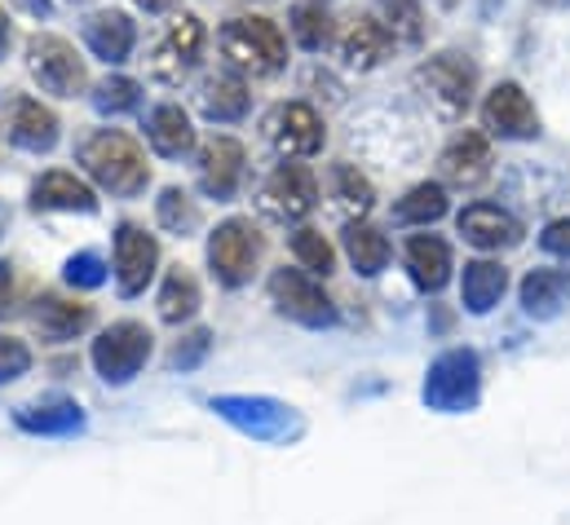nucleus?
Wrapping results in <instances>:
<instances>
[{
	"instance_id": "f257e3e1",
	"label": "nucleus",
	"mask_w": 570,
	"mask_h": 525,
	"mask_svg": "<svg viewBox=\"0 0 570 525\" xmlns=\"http://www.w3.org/2000/svg\"><path fill=\"white\" fill-rule=\"evenodd\" d=\"M80 164H85V172H89L102 190L125 195V199H129V195H142L146 181H150V164H146L142 146L120 129L94 132V137L80 146Z\"/></svg>"
},
{
	"instance_id": "f03ea898",
	"label": "nucleus",
	"mask_w": 570,
	"mask_h": 525,
	"mask_svg": "<svg viewBox=\"0 0 570 525\" xmlns=\"http://www.w3.org/2000/svg\"><path fill=\"white\" fill-rule=\"evenodd\" d=\"M222 53L239 76H257L262 80V76H275L287 62V40L271 18L244 13V18H230L222 27Z\"/></svg>"
},
{
	"instance_id": "7ed1b4c3",
	"label": "nucleus",
	"mask_w": 570,
	"mask_h": 525,
	"mask_svg": "<svg viewBox=\"0 0 570 525\" xmlns=\"http://www.w3.org/2000/svg\"><path fill=\"white\" fill-rule=\"evenodd\" d=\"M473 85H478V71L460 53H438V58L416 67V89L425 93V102L442 120H460L469 111Z\"/></svg>"
},
{
	"instance_id": "20e7f679",
	"label": "nucleus",
	"mask_w": 570,
	"mask_h": 525,
	"mask_svg": "<svg viewBox=\"0 0 570 525\" xmlns=\"http://www.w3.org/2000/svg\"><path fill=\"white\" fill-rule=\"evenodd\" d=\"M257 261H262V235H257L253 221L230 217V221H222L213 230V239H208V265H213V274H217L222 287H244L253 278Z\"/></svg>"
},
{
	"instance_id": "39448f33",
	"label": "nucleus",
	"mask_w": 570,
	"mask_h": 525,
	"mask_svg": "<svg viewBox=\"0 0 570 525\" xmlns=\"http://www.w3.org/2000/svg\"><path fill=\"white\" fill-rule=\"evenodd\" d=\"M271 296H275V309L292 323H301V327H332L336 323V305L323 291L318 274H309V269H287V265L275 269L271 274Z\"/></svg>"
},
{
	"instance_id": "423d86ee",
	"label": "nucleus",
	"mask_w": 570,
	"mask_h": 525,
	"mask_svg": "<svg viewBox=\"0 0 570 525\" xmlns=\"http://www.w3.org/2000/svg\"><path fill=\"white\" fill-rule=\"evenodd\" d=\"M150 358V331L142 323H111L94 340V367L107 385H129Z\"/></svg>"
},
{
	"instance_id": "0eeeda50",
	"label": "nucleus",
	"mask_w": 570,
	"mask_h": 525,
	"mask_svg": "<svg viewBox=\"0 0 570 525\" xmlns=\"http://www.w3.org/2000/svg\"><path fill=\"white\" fill-rule=\"evenodd\" d=\"M27 67L36 85L53 98H76L85 89V62L62 36H31L27 40Z\"/></svg>"
},
{
	"instance_id": "6e6552de",
	"label": "nucleus",
	"mask_w": 570,
	"mask_h": 525,
	"mask_svg": "<svg viewBox=\"0 0 570 525\" xmlns=\"http://www.w3.org/2000/svg\"><path fill=\"white\" fill-rule=\"evenodd\" d=\"M314 199H318V181H314V172H309L305 164H279V168L266 177L257 208H262L271 221L287 226V221L309 217Z\"/></svg>"
},
{
	"instance_id": "1a4fd4ad",
	"label": "nucleus",
	"mask_w": 570,
	"mask_h": 525,
	"mask_svg": "<svg viewBox=\"0 0 570 525\" xmlns=\"http://www.w3.org/2000/svg\"><path fill=\"white\" fill-rule=\"evenodd\" d=\"M425 402L433 410H464L478 402V358L469 349H446L425 380Z\"/></svg>"
},
{
	"instance_id": "9d476101",
	"label": "nucleus",
	"mask_w": 570,
	"mask_h": 525,
	"mask_svg": "<svg viewBox=\"0 0 570 525\" xmlns=\"http://www.w3.org/2000/svg\"><path fill=\"white\" fill-rule=\"evenodd\" d=\"M199 53H204V22L195 13H181L159 36L155 58H150V76L164 85H181L190 76V67L199 62Z\"/></svg>"
},
{
	"instance_id": "9b49d317",
	"label": "nucleus",
	"mask_w": 570,
	"mask_h": 525,
	"mask_svg": "<svg viewBox=\"0 0 570 525\" xmlns=\"http://www.w3.org/2000/svg\"><path fill=\"white\" fill-rule=\"evenodd\" d=\"M394 49V36L381 18L372 13H350L341 27H336V58L350 67V71H372L390 58Z\"/></svg>"
},
{
	"instance_id": "f8f14e48",
	"label": "nucleus",
	"mask_w": 570,
	"mask_h": 525,
	"mask_svg": "<svg viewBox=\"0 0 570 525\" xmlns=\"http://www.w3.org/2000/svg\"><path fill=\"white\" fill-rule=\"evenodd\" d=\"M482 125L495 132V137L527 141V137L540 132V116H535L531 98L522 93V85L504 80V85H495V89L487 93V102H482Z\"/></svg>"
},
{
	"instance_id": "ddd939ff",
	"label": "nucleus",
	"mask_w": 570,
	"mask_h": 525,
	"mask_svg": "<svg viewBox=\"0 0 570 525\" xmlns=\"http://www.w3.org/2000/svg\"><path fill=\"white\" fill-rule=\"evenodd\" d=\"M266 137L275 141V150L287 159H301V155H314L323 150V120L314 107L305 102H284L266 116Z\"/></svg>"
},
{
	"instance_id": "4468645a",
	"label": "nucleus",
	"mask_w": 570,
	"mask_h": 525,
	"mask_svg": "<svg viewBox=\"0 0 570 525\" xmlns=\"http://www.w3.org/2000/svg\"><path fill=\"white\" fill-rule=\"evenodd\" d=\"M155 265H159L155 235H146L138 226H120L116 230V283H120V291L125 296L146 291V283L155 278Z\"/></svg>"
},
{
	"instance_id": "2eb2a0df",
	"label": "nucleus",
	"mask_w": 570,
	"mask_h": 525,
	"mask_svg": "<svg viewBox=\"0 0 570 525\" xmlns=\"http://www.w3.org/2000/svg\"><path fill=\"white\" fill-rule=\"evenodd\" d=\"M455 226H460V235H464L473 248H482V252H500V248H518V244H522V221L509 217V212L495 208V204H469V208L455 217Z\"/></svg>"
},
{
	"instance_id": "dca6fc26",
	"label": "nucleus",
	"mask_w": 570,
	"mask_h": 525,
	"mask_svg": "<svg viewBox=\"0 0 570 525\" xmlns=\"http://www.w3.org/2000/svg\"><path fill=\"white\" fill-rule=\"evenodd\" d=\"M244 181V146L235 137H213L199 150V186L213 199H230Z\"/></svg>"
},
{
	"instance_id": "f3484780",
	"label": "nucleus",
	"mask_w": 570,
	"mask_h": 525,
	"mask_svg": "<svg viewBox=\"0 0 570 525\" xmlns=\"http://www.w3.org/2000/svg\"><path fill=\"white\" fill-rule=\"evenodd\" d=\"M230 424H239L244 433L262 437V442H275V437H287L292 433V415H287L279 402L271 397H222L213 402Z\"/></svg>"
},
{
	"instance_id": "a211bd4d",
	"label": "nucleus",
	"mask_w": 570,
	"mask_h": 525,
	"mask_svg": "<svg viewBox=\"0 0 570 525\" xmlns=\"http://www.w3.org/2000/svg\"><path fill=\"white\" fill-rule=\"evenodd\" d=\"M31 208H36V212H94V208H98V195H94V186L80 181L76 172L53 168V172H45V177L31 186Z\"/></svg>"
},
{
	"instance_id": "6ab92c4d",
	"label": "nucleus",
	"mask_w": 570,
	"mask_h": 525,
	"mask_svg": "<svg viewBox=\"0 0 570 525\" xmlns=\"http://www.w3.org/2000/svg\"><path fill=\"white\" fill-rule=\"evenodd\" d=\"M438 164L451 186H478L491 172V141L482 132H460V137H451V146L442 150Z\"/></svg>"
},
{
	"instance_id": "aec40b11",
	"label": "nucleus",
	"mask_w": 570,
	"mask_h": 525,
	"mask_svg": "<svg viewBox=\"0 0 570 525\" xmlns=\"http://www.w3.org/2000/svg\"><path fill=\"white\" fill-rule=\"evenodd\" d=\"M85 44L102 58V62H125L138 44V27L129 22V13H94L85 22Z\"/></svg>"
},
{
	"instance_id": "412c9836",
	"label": "nucleus",
	"mask_w": 570,
	"mask_h": 525,
	"mask_svg": "<svg viewBox=\"0 0 570 525\" xmlns=\"http://www.w3.org/2000/svg\"><path fill=\"white\" fill-rule=\"evenodd\" d=\"M407 269H412V283L421 287V291H438V287H446V278H451V244L446 239H438V235H416V239H407Z\"/></svg>"
},
{
	"instance_id": "4be33fe9",
	"label": "nucleus",
	"mask_w": 570,
	"mask_h": 525,
	"mask_svg": "<svg viewBox=\"0 0 570 525\" xmlns=\"http://www.w3.org/2000/svg\"><path fill=\"white\" fill-rule=\"evenodd\" d=\"M570 300V269H531L522 278V309L531 318H558Z\"/></svg>"
},
{
	"instance_id": "5701e85b",
	"label": "nucleus",
	"mask_w": 570,
	"mask_h": 525,
	"mask_svg": "<svg viewBox=\"0 0 570 525\" xmlns=\"http://www.w3.org/2000/svg\"><path fill=\"white\" fill-rule=\"evenodd\" d=\"M509 287V269L500 261H469L464 265V283H460V300L469 314H491L500 305Z\"/></svg>"
},
{
	"instance_id": "b1692460",
	"label": "nucleus",
	"mask_w": 570,
	"mask_h": 525,
	"mask_svg": "<svg viewBox=\"0 0 570 525\" xmlns=\"http://www.w3.org/2000/svg\"><path fill=\"white\" fill-rule=\"evenodd\" d=\"M94 323V305H85V300H62V296H45L40 300V309H36V331L45 336V340H71V336H80L85 327Z\"/></svg>"
},
{
	"instance_id": "393cba45",
	"label": "nucleus",
	"mask_w": 570,
	"mask_h": 525,
	"mask_svg": "<svg viewBox=\"0 0 570 525\" xmlns=\"http://www.w3.org/2000/svg\"><path fill=\"white\" fill-rule=\"evenodd\" d=\"M9 137H13V146H22V150H53V141H58V116L49 111V107H40L36 98H22L18 107H13V125H9Z\"/></svg>"
},
{
	"instance_id": "a878e982",
	"label": "nucleus",
	"mask_w": 570,
	"mask_h": 525,
	"mask_svg": "<svg viewBox=\"0 0 570 525\" xmlns=\"http://www.w3.org/2000/svg\"><path fill=\"white\" fill-rule=\"evenodd\" d=\"M199 111L217 125H235L248 116V85L239 76H213L199 93Z\"/></svg>"
},
{
	"instance_id": "bb28decb",
	"label": "nucleus",
	"mask_w": 570,
	"mask_h": 525,
	"mask_svg": "<svg viewBox=\"0 0 570 525\" xmlns=\"http://www.w3.org/2000/svg\"><path fill=\"white\" fill-rule=\"evenodd\" d=\"M146 137H150V146H155L159 155H168V159H177V155H186V150L195 146V129H190L186 111H181V107H173V102L150 111Z\"/></svg>"
},
{
	"instance_id": "cd10ccee",
	"label": "nucleus",
	"mask_w": 570,
	"mask_h": 525,
	"mask_svg": "<svg viewBox=\"0 0 570 525\" xmlns=\"http://www.w3.org/2000/svg\"><path fill=\"white\" fill-rule=\"evenodd\" d=\"M345 257L350 265L358 269V274H381L385 261H390V239L376 230V226H367V221H354V226H345Z\"/></svg>"
},
{
	"instance_id": "c85d7f7f",
	"label": "nucleus",
	"mask_w": 570,
	"mask_h": 525,
	"mask_svg": "<svg viewBox=\"0 0 570 525\" xmlns=\"http://www.w3.org/2000/svg\"><path fill=\"white\" fill-rule=\"evenodd\" d=\"M195 309H199V283H195V274L190 269H168V278H164V287H159V318L164 323H186V318H195Z\"/></svg>"
},
{
	"instance_id": "c756f323",
	"label": "nucleus",
	"mask_w": 570,
	"mask_h": 525,
	"mask_svg": "<svg viewBox=\"0 0 570 525\" xmlns=\"http://www.w3.org/2000/svg\"><path fill=\"white\" fill-rule=\"evenodd\" d=\"M18 424L27 428V433H76V428H85V415H80V406L76 402H40V406H22L18 410Z\"/></svg>"
},
{
	"instance_id": "7c9ffc66",
	"label": "nucleus",
	"mask_w": 570,
	"mask_h": 525,
	"mask_svg": "<svg viewBox=\"0 0 570 525\" xmlns=\"http://www.w3.org/2000/svg\"><path fill=\"white\" fill-rule=\"evenodd\" d=\"M438 217H446V190H442L438 181L412 186V190L399 199V208H394V221H399V226H429V221H438Z\"/></svg>"
},
{
	"instance_id": "2f4dec72",
	"label": "nucleus",
	"mask_w": 570,
	"mask_h": 525,
	"mask_svg": "<svg viewBox=\"0 0 570 525\" xmlns=\"http://www.w3.org/2000/svg\"><path fill=\"white\" fill-rule=\"evenodd\" d=\"M292 36L301 49H323L332 40V13L323 9V0H305L292 9Z\"/></svg>"
},
{
	"instance_id": "473e14b6",
	"label": "nucleus",
	"mask_w": 570,
	"mask_h": 525,
	"mask_svg": "<svg viewBox=\"0 0 570 525\" xmlns=\"http://www.w3.org/2000/svg\"><path fill=\"white\" fill-rule=\"evenodd\" d=\"M381 4V22L390 27L394 44H416L425 36V18H421V4L416 0H376Z\"/></svg>"
},
{
	"instance_id": "72a5a7b5",
	"label": "nucleus",
	"mask_w": 570,
	"mask_h": 525,
	"mask_svg": "<svg viewBox=\"0 0 570 525\" xmlns=\"http://www.w3.org/2000/svg\"><path fill=\"white\" fill-rule=\"evenodd\" d=\"M332 186H336V204H341L345 212H367L372 199H376L372 181H367L354 164H336V168H332Z\"/></svg>"
},
{
	"instance_id": "f704fd0d",
	"label": "nucleus",
	"mask_w": 570,
	"mask_h": 525,
	"mask_svg": "<svg viewBox=\"0 0 570 525\" xmlns=\"http://www.w3.org/2000/svg\"><path fill=\"white\" fill-rule=\"evenodd\" d=\"M292 252H296V261L305 265L309 274H318V278H327V274L336 269V252H332V244H327L318 230H309V226H301V230L292 235Z\"/></svg>"
},
{
	"instance_id": "c9c22d12",
	"label": "nucleus",
	"mask_w": 570,
	"mask_h": 525,
	"mask_svg": "<svg viewBox=\"0 0 570 525\" xmlns=\"http://www.w3.org/2000/svg\"><path fill=\"white\" fill-rule=\"evenodd\" d=\"M155 212H159V226H164V230H173V235H186V230H195V226H199V208H195V204H190V195H186V190H177V186H168V190L159 195Z\"/></svg>"
},
{
	"instance_id": "e433bc0d",
	"label": "nucleus",
	"mask_w": 570,
	"mask_h": 525,
	"mask_svg": "<svg viewBox=\"0 0 570 525\" xmlns=\"http://www.w3.org/2000/svg\"><path fill=\"white\" fill-rule=\"evenodd\" d=\"M94 107H98L102 116L134 111V107H138V85H134V80H125V76H111V80H102V85H98Z\"/></svg>"
},
{
	"instance_id": "4c0bfd02",
	"label": "nucleus",
	"mask_w": 570,
	"mask_h": 525,
	"mask_svg": "<svg viewBox=\"0 0 570 525\" xmlns=\"http://www.w3.org/2000/svg\"><path fill=\"white\" fill-rule=\"evenodd\" d=\"M27 367H31V349H27L18 336H4V331H0V385L27 376Z\"/></svg>"
},
{
	"instance_id": "58836bf2",
	"label": "nucleus",
	"mask_w": 570,
	"mask_h": 525,
	"mask_svg": "<svg viewBox=\"0 0 570 525\" xmlns=\"http://www.w3.org/2000/svg\"><path fill=\"white\" fill-rule=\"evenodd\" d=\"M102 269H107V265H102L98 252H80V257L67 261V283H71V287H102V283H107Z\"/></svg>"
},
{
	"instance_id": "ea45409f",
	"label": "nucleus",
	"mask_w": 570,
	"mask_h": 525,
	"mask_svg": "<svg viewBox=\"0 0 570 525\" xmlns=\"http://www.w3.org/2000/svg\"><path fill=\"white\" fill-rule=\"evenodd\" d=\"M208 345H213V331H204V327H199V331H190V336L173 349V367H195V363L208 354Z\"/></svg>"
},
{
	"instance_id": "a19ab883",
	"label": "nucleus",
	"mask_w": 570,
	"mask_h": 525,
	"mask_svg": "<svg viewBox=\"0 0 570 525\" xmlns=\"http://www.w3.org/2000/svg\"><path fill=\"white\" fill-rule=\"evenodd\" d=\"M540 244H544V252H553V257H570V217L553 221V226L540 235Z\"/></svg>"
},
{
	"instance_id": "79ce46f5",
	"label": "nucleus",
	"mask_w": 570,
	"mask_h": 525,
	"mask_svg": "<svg viewBox=\"0 0 570 525\" xmlns=\"http://www.w3.org/2000/svg\"><path fill=\"white\" fill-rule=\"evenodd\" d=\"M13 305H18V291H13V269H9V265H0V318H4V314H13Z\"/></svg>"
},
{
	"instance_id": "37998d69",
	"label": "nucleus",
	"mask_w": 570,
	"mask_h": 525,
	"mask_svg": "<svg viewBox=\"0 0 570 525\" xmlns=\"http://www.w3.org/2000/svg\"><path fill=\"white\" fill-rule=\"evenodd\" d=\"M13 4H22L27 13H49V0H13Z\"/></svg>"
},
{
	"instance_id": "c03bdc74",
	"label": "nucleus",
	"mask_w": 570,
	"mask_h": 525,
	"mask_svg": "<svg viewBox=\"0 0 570 525\" xmlns=\"http://www.w3.org/2000/svg\"><path fill=\"white\" fill-rule=\"evenodd\" d=\"M4 49H9V18H4V9H0V58H4Z\"/></svg>"
},
{
	"instance_id": "a18cd8bd",
	"label": "nucleus",
	"mask_w": 570,
	"mask_h": 525,
	"mask_svg": "<svg viewBox=\"0 0 570 525\" xmlns=\"http://www.w3.org/2000/svg\"><path fill=\"white\" fill-rule=\"evenodd\" d=\"M138 4H142V9H164L168 0H138Z\"/></svg>"
},
{
	"instance_id": "49530a36",
	"label": "nucleus",
	"mask_w": 570,
	"mask_h": 525,
	"mask_svg": "<svg viewBox=\"0 0 570 525\" xmlns=\"http://www.w3.org/2000/svg\"><path fill=\"white\" fill-rule=\"evenodd\" d=\"M544 4H570V0H544Z\"/></svg>"
},
{
	"instance_id": "de8ad7c7",
	"label": "nucleus",
	"mask_w": 570,
	"mask_h": 525,
	"mask_svg": "<svg viewBox=\"0 0 570 525\" xmlns=\"http://www.w3.org/2000/svg\"><path fill=\"white\" fill-rule=\"evenodd\" d=\"M0 230H4V208H0Z\"/></svg>"
}]
</instances>
